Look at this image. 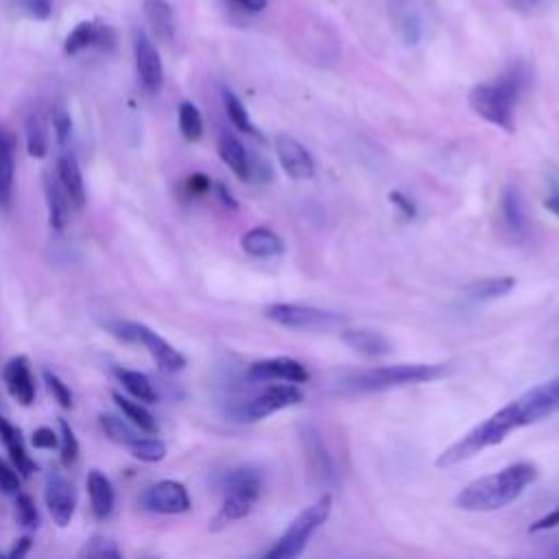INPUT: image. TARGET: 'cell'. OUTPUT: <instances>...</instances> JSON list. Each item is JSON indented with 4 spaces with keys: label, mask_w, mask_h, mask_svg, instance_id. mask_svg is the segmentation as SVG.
I'll return each mask as SVG.
<instances>
[{
    "label": "cell",
    "mask_w": 559,
    "mask_h": 559,
    "mask_svg": "<svg viewBox=\"0 0 559 559\" xmlns=\"http://www.w3.org/2000/svg\"><path fill=\"white\" fill-rule=\"evenodd\" d=\"M544 207H546L548 212H552V214L559 216V188H557L555 192H550V197H546Z\"/></svg>",
    "instance_id": "f5cc1de1"
},
{
    "label": "cell",
    "mask_w": 559,
    "mask_h": 559,
    "mask_svg": "<svg viewBox=\"0 0 559 559\" xmlns=\"http://www.w3.org/2000/svg\"><path fill=\"white\" fill-rule=\"evenodd\" d=\"M13 175H15L13 138L4 129H0V207H7L11 201Z\"/></svg>",
    "instance_id": "484cf974"
},
{
    "label": "cell",
    "mask_w": 559,
    "mask_h": 559,
    "mask_svg": "<svg viewBox=\"0 0 559 559\" xmlns=\"http://www.w3.org/2000/svg\"><path fill=\"white\" fill-rule=\"evenodd\" d=\"M555 552H557V555H559V548H557V550H555Z\"/></svg>",
    "instance_id": "11a10c76"
},
{
    "label": "cell",
    "mask_w": 559,
    "mask_h": 559,
    "mask_svg": "<svg viewBox=\"0 0 559 559\" xmlns=\"http://www.w3.org/2000/svg\"><path fill=\"white\" fill-rule=\"evenodd\" d=\"M214 190H216V197H218V201H221L225 207H229V210H236V207H238V201L231 197L229 188H227L223 181H218V183L214 186Z\"/></svg>",
    "instance_id": "c3c4849f"
},
{
    "label": "cell",
    "mask_w": 559,
    "mask_h": 559,
    "mask_svg": "<svg viewBox=\"0 0 559 559\" xmlns=\"http://www.w3.org/2000/svg\"><path fill=\"white\" fill-rule=\"evenodd\" d=\"M231 2L238 4L245 11H251V13H258V11H262L266 7V0H231Z\"/></svg>",
    "instance_id": "816d5d0a"
},
{
    "label": "cell",
    "mask_w": 559,
    "mask_h": 559,
    "mask_svg": "<svg viewBox=\"0 0 559 559\" xmlns=\"http://www.w3.org/2000/svg\"><path fill=\"white\" fill-rule=\"evenodd\" d=\"M539 476L537 465L528 461L511 463L502 467L496 474L483 476L465 485L456 498L454 504L463 511H496L507 504H511L515 498L522 496V491L535 483Z\"/></svg>",
    "instance_id": "7a4b0ae2"
},
{
    "label": "cell",
    "mask_w": 559,
    "mask_h": 559,
    "mask_svg": "<svg viewBox=\"0 0 559 559\" xmlns=\"http://www.w3.org/2000/svg\"><path fill=\"white\" fill-rule=\"evenodd\" d=\"M131 456L138 459V461H144V463H157L166 456V443L157 437H138L133 443L127 445Z\"/></svg>",
    "instance_id": "e575fe53"
},
{
    "label": "cell",
    "mask_w": 559,
    "mask_h": 559,
    "mask_svg": "<svg viewBox=\"0 0 559 559\" xmlns=\"http://www.w3.org/2000/svg\"><path fill=\"white\" fill-rule=\"evenodd\" d=\"M41 183H44V194H46V203H48V221H50V227L55 231H63L70 223V199L59 181L57 175L52 173H44L41 177Z\"/></svg>",
    "instance_id": "d6986e66"
},
{
    "label": "cell",
    "mask_w": 559,
    "mask_h": 559,
    "mask_svg": "<svg viewBox=\"0 0 559 559\" xmlns=\"http://www.w3.org/2000/svg\"><path fill=\"white\" fill-rule=\"evenodd\" d=\"M59 452H61V463L66 467L72 465L79 456V441L74 437L72 426L66 419H59Z\"/></svg>",
    "instance_id": "8d00e7d4"
},
{
    "label": "cell",
    "mask_w": 559,
    "mask_h": 559,
    "mask_svg": "<svg viewBox=\"0 0 559 559\" xmlns=\"http://www.w3.org/2000/svg\"><path fill=\"white\" fill-rule=\"evenodd\" d=\"M133 55H135V70L144 90L151 94L159 92L164 83V66L155 44L144 31H138L133 37Z\"/></svg>",
    "instance_id": "4fadbf2b"
},
{
    "label": "cell",
    "mask_w": 559,
    "mask_h": 559,
    "mask_svg": "<svg viewBox=\"0 0 559 559\" xmlns=\"http://www.w3.org/2000/svg\"><path fill=\"white\" fill-rule=\"evenodd\" d=\"M218 155H221V159L227 164V168L238 179H242V181L251 179L249 153H247V148L242 146V142L236 135H231L227 131L221 133V138H218Z\"/></svg>",
    "instance_id": "603a6c76"
},
{
    "label": "cell",
    "mask_w": 559,
    "mask_h": 559,
    "mask_svg": "<svg viewBox=\"0 0 559 559\" xmlns=\"http://www.w3.org/2000/svg\"><path fill=\"white\" fill-rule=\"evenodd\" d=\"M87 496H90V507H92V513L98 518V520H105L111 509H114V502H116V493H114V487H111V480L100 472V469H92L87 474Z\"/></svg>",
    "instance_id": "d4e9b609"
},
{
    "label": "cell",
    "mask_w": 559,
    "mask_h": 559,
    "mask_svg": "<svg viewBox=\"0 0 559 559\" xmlns=\"http://www.w3.org/2000/svg\"><path fill=\"white\" fill-rule=\"evenodd\" d=\"M500 212L511 231H515V234L524 231L526 221H524V207H522V197H520L518 188H513V186L504 188V192L500 197Z\"/></svg>",
    "instance_id": "4dcf8cb0"
},
{
    "label": "cell",
    "mask_w": 559,
    "mask_h": 559,
    "mask_svg": "<svg viewBox=\"0 0 559 559\" xmlns=\"http://www.w3.org/2000/svg\"><path fill=\"white\" fill-rule=\"evenodd\" d=\"M531 81L526 63H511L498 79L478 83L469 90L467 103L483 120L500 127L507 133L515 129V105Z\"/></svg>",
    "instance_id": "6da1fadb"
},
{
    "label": "cell",
    "mask_w": 559,
    "mask_h": 559,
    "mask_svg": "<svg viewBox=\"0 0 559 559\" xmlns=\"http://www.w3.org/2000/svg\"><path fill=\"white\" fill-rule=\"evenodd\" d=\"M515 286V277H485V280H476L472 284H467L463 288V293L474 299V301H487V299H496V297H504L507 293H511Z\"/></svg>",
    "instance_id": "83f0119b"
},
{
    "label": "cell",
    "mask_w": 559,
    "mask_h": 559,
    "mask_svg": "<svg viewBox=\"0 0 559 559\" xmlns=\"http://www.w3.org/2000/svg\"><path fill=\"white\" fill-rule=\"evenodd\" d=\"M116 46V33L111 26L98 20H83L79 22L66 37L63 50L66 55H79L85 50H100L107 52Z\"/></svg>",
    "instance_id": "8fae6325"
},
{
    "label": "cell",
    "mask_w": 559,
    "mask_h": 559,
    "mask_svg": "<svg viewBox=\"0 0 559 559\" xmlns=\"http://www.w3.org/2000/svg\"><path fill=\"white\" fill-rule=\"evenodd\" d=\"M264 317L288 330H332L345 323V317L332 310L301 306V304H271L264 308Z\"/></svg>",
    "instance_id": "ba28073f"
},
{
    "label": "cell",
    "mask_w": 559,
    "mask_h": 559,
    "mask_svg": "<svg viewBox=\"0 0 559 559\" xmlns=\"http://www.w3.org/2000/svg\"><path fill=\"white\" fill-rule=\"evenodd\" d=\"M118 378L122 382V386L127 389L129 395H133L138 402L144 404H153L157 400V393L148 380V376L140 373V371H131V369H122L118 371Z\"/></svg>",
    "instance_id": "1f68e13d"
},
{
    "label": "cell",
    "mask_w": 559,
    "mask_h": 559,
    "mask_svg": "<svg viewBox=\"0 0 559 559\" xmlns=\"http://www.w3.org/2000/svg\"><path fill=\"white\" fill-rule=\"evenodd\" d=\"M341 341L362 356H384L391 352V341L371 328H347L341 332Z\"/></svg>",
    "instance_id": "ffe728a7"
},
{
    "label": "cell",
    "mask_w": 559,
    "mask_h": 559,
    "mask_svg": "<svg viewBox=\"0 0 559 559\" xmlns=\"http://www.w3.org/2000/svg\"><path fill=\"white\" fill-rule=\"evenodd\" d=\"M26 151L31 157H44L48 151V133L46 122L39 114H33L26 120Z\"/></svg>",
    "instance_id": "836d02e7"
},
{
    "label": "cell",
    "mask_w": 559,
    "mask_h": 559,
    "mask_svg": "<svg viewBox=\"0 0 559 559\" xmlns=\"http://www.w3.org/2000/svg\"><path fill=\"white\" fill-rule=\"evenodd\" d=\"M114 334H118L122 341L144 345L146 352L151 354V358L157 362V367L164 373H177L186 367V356L179 349H175L164 336H159L155 330H151L144 323H135V321L116 323Z\"/></svg>",
    "instance_id": "52a82bcc"
},
{
    "label": "cell",
    "mask_w": 559,
    "mask_h": 559,
    "mask_svg": "<svg viewBox=\"0 0 559 559\" xmlns=\"http://www.w3.org/2000/svg\"><path fill=\"white\" fill-rule=\"evenodd\" d=\"M301 443H304V452H306V459H308V465L312 469V474L317 476L319 483L328 485V483H334L336 480V469H334V463L321 441V435L319 430L312 426V424H304L301 426Z\"/></svg>",
    "instance_id": "e0dca14e"
},
{
    "label": "cell",
    "mask_w": 559,
    "mask_h": 559,
    "mask_svg": "<svg viewBox=\"0 0 559 559\" xmlns=\"http://www.w3.org/2000/svg\"><path fill=\"white\" fill-rule=\"evenodd\" d=\"M57 177L70 199V203L74 207H83L85 205V183H83V175H81V166L76 162L74 155L63 153L57 162Z\"/></svg>",
    "instance_id": "cb8c5ba5"
},
{
    "label": "cell",
    "mask_w": 559,
    "mask_h": 559,
    "mask_svg": "<svg viewBox=\"0 0 559 559\" xmlns=\"http://www.w3.org/2000/svg\"><path fill=\"white\" fill-rule=\"evenodd\" d=\"M188 489L179 480H159L140 496V507L151 513L177 515L190 509Z\"/></svg>",
    "instance_id": "30bf717a"
},
{
    "label": "cell",
    "mask_w": 559,
    "mask_h": 559,
    "mask_svg": "<svg viewBox=\"0 0 559 559\" xmlns=\"http://www.w3.org/2000/svg\"><path fill=\"white\" fill-rule=\"evenodd\" d=\"M20 11L31 20H48L52 15L55 0H15Z\"/></svg>",
    "instance_id": "60d3db41"
},
{
    "label": "cell",
    "mask_w": 559,
    "mask_h": 559,
    "mask_svg": "<svg viewBox=\"0 0 559 559\" xmlns=\"http://www.w3.org/2000/svg\"><path fill=\"white\" fill-rule=\"evenodd\" d=\"M542 2H546V0H507V4H509L511 9H515V11H533V9H537Z\"/></svg>",
    "instance_id": "f907efd6"
},
{
    "label": "cell",
    "mask_w": 559,
    "mask_h": 559,
    "mask_svg": "<svg viewBox=\"0 0 559 559\" xmlns=\"http://www.w3.org/2000/svg\"><path fill=\"white\" fill-rule=\"evenodd\" d=\"M100 428L105 430V435L116 441V443H122V445H129L133 443L140 432L135 426H131L129 421L116 417V415H100Z\"/></svg>",
    "instance_id": "d590c367"
},
{
    "label": "cell",
    "mask_w": 559,
    "mask_h": 559,
    "mask_svg": "<svg viewBox=\"0 0 559 559\" xmlns=\"http://www.w3.org/2000/svg\"><path fill=\"white\" fill-rule=\"evenodd\" d=\"M210 186H212V181H210V177L203 175V173H192V175L186 179V190H188V194H192V197L205 194V192L210 190Z\"/></svg>",
    "instance_id": "f6af8a7d"
},
{
    "label": "cell",
    "mask_w": 559,
    "mask_h": 559,
    "mask_svg": "<svg viewBox=\"0 0 559 559\" xmlns=\"http://www.w3.org/2000/svg\"><path fill=\"white\" fill-rule=\"evenodd\" d=\"M304 400V393L299 391V386L295 382H286V384H269L266 389H262L255 397H251L249 402H245L238 411V417L242 421H258L264 419L282 408L295 406Z\"/></svg>",
    "instance_id": "9c48e42d"
},
{
    "label": "cell",
    "mask_w": 559,
    "mask_h": 559,
    "mask_svg": "<svg viewBox=\"0 0 559 559\" xmlns=\"http://www.w3.org/2000/svg\"><path fill=\"white\" fill-rule=\"evenodd\" d=\"M522 413L518 402H509L504 404L500 411H496L493 415H489L485 421H480L478 426H474L472 430H467L459 441H454L452 445H448L435 461L437 467H452L459 465L472 456H476L478 452L498 445L504 441V437L518 428H522Z\"/></svg>",
    "instance_id": "3957f363"
},
{
    "label": "cell",
    "mask_w": 559,
    "mask_h": 559,
    "mask_svg": "<svg viewBox=\"0 0 559 559\" xmlns=\"http://www.w3.org/2000/svg\"><path fill=\"white\" fill-rule=\"evenodd\" d=\"M15 522L22 528H35L39 524L37 507L28 493H22V491L15 493Z\"/></svg>",
    "instance_id": "74e56055"
},
{
    "label": "cell",
    "mask_w": 559,
    "mask_h": 559,
    "mask_svg": "<svg viewBox=\"0 0 559 559\" xmlns=\"http://www.w3.org/2000/svg\"><path fill=\"white\" fill-rule=\"evenodd\" d=\"M332 513V496L323 493L319 500H314L310 507L299 511L295 520L288 524V528L282 533V537L275 542L273 548L264 552L266 559H295L304 552L308 539L314 535V531L328 522Z\"/></svg>",
    "instance_id": "8992f818"
},
{
    "label": "cell",
    "mask_w": 559,
    "mask_h": 559,
    "mask_svg": "<svg viewBox=\"0 0 559 559\" xmlns=\"http://www.w3.org/2000/svg\"><path fill=\"white\" fill-rule=\"evenodd\" d=\"M2 380L13 400H17L22 406L33 404L35 400V380L31 376V365L26 356L11 358L2 369Z\"/></svg>",
    "instance_id": "ac0fdd59"
},
{
    "label": "cell",
    "mask_w": 559,
    "mask_h": 559,
    "mask_svg": "<svg viewBox=\"0 0 559 559\" xmlns=\"http://www.w3.org/2000/svg\"><path fill=\"white\" fill-rule=\"evenodd\" d=\"M223 491H225V498L218 513L212 520V528H221L251 513L262 491V476L253 467H238L225 476Z\"/></svg>",
    "instance_id": "5b68a950"
},
{
    "label": "cell",
    "mask_w": 559,
    "mask_h": 559,
    "mask_svg": "<svg viewBox=\"0 0 559 559\" xmlns=\"http://www.w3.org/2000/svg\"><path fill=\"white\" fill-rule=\"evenodd\" d=\"M221 98H223V107H225V114H227L229 122H231L238 131H242V133H247V135L262 138L260 131L255 129V124L251 122V118H249V114H247L242 100H240L231 90L221 87Z\"/></svg>",
    "instance_id": "f546056e"
},
{
    "label": "cell",
    "mask_w": 559,
    "mask_h": 559,
    "mask_svg": "<svg viewBox=\"0 0 559 559\" xmlns=\"http://www.w3.org/2000/svg\"><path fill=\"white\" fill-rule=\"evenodd\" d=\"M443 373H448V365H428V362H404V365H389V367H376L367 371L352 373L343 380L345 391L354 393H369V391H384L391 386H404V384H417L437 380Z\"/></svg>",
    "instance_id": "277c9868"
},
{
    "label": "cell",
    "mask_w": 559,
    "mask_h": 559,
    "mask_svg": "<svg viewBox=\"0 0 559 559\" xmlns=\"http://www.w3.org/2000/svg\"><path fill=\"white\" fill-rule=\"evenodd\" d=\"M393 2H397V4H404V2H408V0H393Z\"/></svg>",
    "instance_id": "db71d44e"
},
{
    "label": "cell",
    "mask_w": 559,
    "mask_h": 559,
    "mask_svg": "<svg viewBox=\"0 0 559 559\" xmlns=\"http://www.w3.org/2000/svg\"><path fill=\"white\" fill-rule=\"evenodd\" d=\"M46 507L55 520L57 526H68L72 515H74V509H76V489L74 485L59 476V474H52L46 483Z\"/></svg>",
    "instance_id": "2e32d148"
},
{
    "label": "cell",
    "mask_w": 559,
    "mask_h": 559,
    "mask_svg": "<svg viewBox=\"0 0 559 559\" xmlns=\"http://www.w3.org/2000/svg\"><path fill=\"white\" fill-rule=\"evenodd\" d=\"M52 127H55V133H57L59 144H66L68 138H70L72 120H70V116H68L63 109H57V111L52 114Z\"/></svg>",
    "instance_id": "ee69618b"
},
{
    "label": "cell",
    "mask_w": 559,
    "mask_h": 559,
    "mask_svg": "<svg viewBox=\"0 0 559 559\" xmlns=\"http://www.w3.org/2000/svg\"><path fill=\"white\" fill-rule=\"evenodd\" d=\"M177 120H179V131L188 142H197L203 135V118H201V111L197 109V105L183 100L179 105Z\"/></svg>",
    "instance_id": "d6a6232c"
},
{
    "label": "cell",
    "mask_w": 559,
    "mask_h": 559,
    "mask_svg": "<svg viewBox=\"0 0 559 559\" xmlns=\"http://www.w3.org/2000/svg\"><path fill=\"white\" fill-rule=\"evenodd\" d=\"M31 443H33L35 448H41V450H52V448H59V437H57V432H55L52 428L41 426V428L33 430Z\"/></svg>",
    "instance_id": "b9f144b4"
},
{
    "label": "cell",
    "mask_w": 559,
    "mask_h": 559,
    "mask_svg": "<svg viewBox=\"0 0 559 559\" xmlns=\"http://www.w3.org/2000/svg\"><path fill=\"white\" fill-rule=\"evenodd\" d=\"M515 402L520 406L524 426L552 415L555 411H559V378H552L528 389Z\"/></svg>",
    "instance_id": "7c38bea8"
},
{
    "label": "cell",
    "mask_w": 559,
    "mask_h": 559,
    "mask_svg": "<svg viewBox=\"0 0 559 559\" xmlns=\"http://www.w3.org/2000/svg\"><path fill=\"white\" fill-rule=\"evenodd\" d=\"M142 11L146 22L162 39H173L175 35V13L166 0H144Z\"/></svg>",
    "instance_id": "4316f807"
},
{
    "label": "cell",
    "mask_w": 559,
    "mask_h": 559,
    "mask_svg": "<svg viewBox=\"0 0 559 559\" xmlns=\"http://www.w3.org/2000/svg\"><path fill=\"white\" fill-rule=\"evenodd\" d=\"M310 378L308 369L290 358V356H275V358H264L255 360L247 369V380L251 382H271V380H282V382H295L301 384Z\"/></svg>",
    "instance_id": "5bb4252c"
},
{
    "label": "cell",
    "mask_w": 559,
    "mask_h": 559,
    "mask_svg": "<svg viewBox=\"0 0 559 559\" xmlns=\"http://www.w3.org/2000/svg\"><path fill=\"white\" fill-rule=\"evenodd\" d=\"M275 153L284 173L293 179H310L314 175V159L306 146L293 135L280 133L275 138Z\"/></svg>",
    "instance_id": "9a60e30c"
},
{
    "label": "cell",
    "mask_w": 559,
    "mask_h": 559,
    "mask_svg": "<svg viewBox=\"0 0 559 559\" xmlns=\"http://www.w3.org/2000/svg\"><path fill=\"white\" fill-rule=\"evenodd\" d=\"M0 441L4 443V448H7V452H9V456H11L13 465H15V469L20 472V476L28 478V476L37 469V465H35V461L26 454L22 432H20L2 413H0Z\"/></svg>",
    "instance_id": "44dd1931"
},
{
    "label": "cell",
    "mask_w": 559,
    "mask_h": 559,
    "mask_svg": "<svg viewBox=\"0 0 559 559\" xmlns=\"http://www.w3.org/2000/svg\"><path fill=\"white\" fill-rule=\"evenodd\" d=\"M240 247L251 258H275L284 253V240L269 227H253L245 231Z\"/></svg>",
    "instance_id": "7402d4cb"
},
{
    "label": "cell",
    "mask_w": 559,
    "mask_h": 559,
    "mask_svg": "<svg viewBox=\"0 0 559 559\" xmlns=\"http://www.w3.org/2000/svg\"><path fill=\"white\" fill-rule=\"evenodd\" d=\"M555 526H559V504H557L552 511H548L544 518H539L537 522H533V524L528 526V533H542V531H550V528H555Z\"/></svg>",
    "instance_id": "bcb514c9"
},
{
    "label": "cell",
    "mask_w": 559,
    "mask_h": 559,
    "mask_svg": "<svg viewBox=\"0 0 559 559\" xmlns=\"http://www.w3.org/2000/svg\"><path fill=\"white\" fill-rule=\"evenodd\" d=\"M114 402L118 404V408L124 413V417L140 430L146 435H155L157 432V421L155 417L148 413V408L144 406V402H133L124 395H120L118 391H114Z\"/></svg>",
    "instance_id": "f1b7e54d"
},
{
    "label": "cell",
    "mask_w": 559,
    "mask_h": 559,
    "mask_svg": "<svg viewBox=\"0 0 559 559\" xmlns=\"http://www.w3.org/2000/svg\"><path fill=\"white\" fill-rule=\"evenodd\" d=\"M389 201L406 216V218H413L415 214H417V210H415V205H413V201L411 199H406L402 192H397V190H393V192H389Z\"/></svg>",
    "instance_id": "7dc6e473"
},
{
    "label": "cell",
    "mask_w": 559,
    "mask_h": 559,
    "mask_svg": "<svg viewBox=\"0 0 559 559\" xmlns=\"http://www.w3.org/2000/svg\"><path fill=\"white\" fill-rule=\"evenodd\" d=\"M81 557H120V550L116 548V544L111 542V539H107V537H103V535H96V537H92L85 546H83V550L79 552Z\"/></svg>",
    "instance_id": "ab89813d"
},
{
    "label": "cell",
    "mask_w": 559,
    "mask_h": 559,
    "mask_svg": "<svg viewBox=\"0 0 559 559\" xmlns=\"http://www.w3.org/2000/svg\"><path fill=\"white\" fill-rule=\"evenodd\" d=\"M44 382H46V386H48L50 395L59 402V406H61V408H72V406H74L70 386H68V384H66L57 373H52V371H44Z\"/></svg>",
    "instance_id": "f35d334b"
},
{
    "label": "cell",
    "mask_w": 559,
    "mask_h": 559,
    "mask_svg": "<svg viewBox=\"0 0 559 559\" xmlns=\"http://www.w3.org/2000/svg\"><path fill=\"white\" fill-rule=\"evenodd\" d=\"M28 550H31V537H22V539H17L15 546L9 550V557H11V559H20V557H24Z\"/></svg>",
    "instance_id": "681fc988"
},
{
    "label": "cell",
    "mask_w": 559,
    "mask_h": 559,
    "mask_svg": "<svg viewBox=\"0 0 559 559\" xmlns=\"http://www.w3.org/2000/svg\"><path fill=\"white\" fill-rule=\"evenodd\" d=\"M0 491L9 496H15L20 491V476L4 461H0Z\"/></svg>",
    "instance_id": "7bdbcfd3"
}]
</instances>
